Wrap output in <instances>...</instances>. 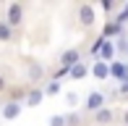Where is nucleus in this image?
<instances>
[{"instance_id":"nucleus-11","label":"nucleus","mask_w":128,"mask_h":126,"mask_svg":"<svg viewBox=\"0 0 128 126\" xmlns=\"http://www.w3.org/2000/svg\"><path fill=\"white\" fill-rule=\"evenodd\" d=\"M42 97H44L42 89H32V92H29V97H26V105H29V108H37L39 102H42Z\"/></svg>"},{"instance_id":"nucleus-1","label":"nucleus","mask_w":128,"mask_h":126,"mask_svg":"<svg viewBox=\"0 0 128 126\" xmlns=\"http://www.w3.org/2000/svg\"><path fill=\"white\" fill-rule=\"evenodd\" d=\"M21 21H24V5L21 3H10L8 13H5V24H8L10 29H16V26H21Z\"/></svg>"},{"instance_id":"nucleus-7","label":"nucleus","mask_w":128,"mask_h":126,"mask_svg":"<svg viewBox=\"0 0 128 126\" xmlns=\"http://www.w3.org/2000/svg\"><path fill=\"white\" fill-rule=\"evenodd\" d=\"M92 76H94V79H100V82H104V79L110 76V63H102V60H97L94 66H92Z\"/></svg>"},{"instance_id":"nucleus-9","label":"nucleus","mask_w":128,"mask_h":126,"mask_svg":"<svg viewBox=\"0 0 128 126\" xmlns=\"http://www.w3.org/2000/svg\"><path fill=\"white\" fill-rule=\"evenodd\" d=\"M112 118H115V113L110 110V108H102V110H97V113H94V121L100 123V126L110 123V121H112Z\"/></svg>"},{"instance_id":"nucleus-12","label":"nucleus","mask_w":128,"mask_h":126,"mask_svg":"<svg viewBox=\"0 0 128 126\" xmlns=\"http://www.w3.org/2000/svg\"><path fill=\"white\" fill-rule=\"evenodd\" d=\"M10 37H13V29L5 21H0V42H10Z\"/></svg>"},{"instance_id":"nucleus-18","label":"nucleus","mask_w":128,"mask_h":126,"mask_svg":"<svg viewBox=\"0 0 128 126\" xmlns=\"http://www.w3.org/2000/svg\"><path fill=\"white\" fill-rule=\"evenodd\" d=\"M0 92H5V79L0 76Z\"/></svg>"},{"instance_id":"nucleus-2","label":"nucleus","mask_w":128,"mask_h":126,"mask_svg":"<svg viewBox=\"0 0 128 126\" xmlns=\"http://www.w3.org/2000/svg\"><path fill=\"white\" fill-rule=\"evenodd\" d=\"M60 63H63V71H68V68H73L76 66V63H81V53L76 47H71V50H66V53H63V58H60Z\"/></svg>"},{"instance_id":"nucleus-17","label":"nucleus","mask_w":128,"mask_h":126,"mask_svg":"<svg viewBox=\"0 0 128 126\" xmlns=\"http://www.w3.org/2000/svg\"><path fill=\"white\" fill-rule=\"evenodd\" d=\"M120 92H123V95H128V76L123 79V82H120Z\"/></svg>"},{"instance_id":"nucleus-4","label":"nucleus","mask_w":128,"mask_h":126,"mask_svg":"<svg viewBox=\"0 0 128 126\" xmlns=\"http://www.w3.org/2000/svg\"><path fill=\"white\" fill-rule=\"evenodd\" d=\"M21 108H24V105H21V102H16V100L5 102V105H3V118H5V121L18 118V116H21Z\"/></svg>"},{"instance_id":"nucleus-8","label":"nucleus","mask_w":128,"mask_h":126,"mask_svg":"<svg viewBox=\"0 0 128 126\" xmlns=\"http://www.w3.org/2000/svg\"><path fill=\"white\" fill-rule=\"evenodd\" d=\"M100 55H102V63H110L112 60V55H115V45L112 42H107V39H102V45H100Z\"/></svg>"},{"instance_id":"nucleus-20","label":"nucleus","mask_w":128,"mask_h":126,"mask_svg":"<svg viewBox=\"0 0 128 126\" xmlns=\"http://www.w3.org/2000/svg\"><path fill=\"white\" fill-rule=\"evenodd\" d=\"M126 50H128V45H126Z\"/></svg>"},{"instance_id":"nucleus-19","label":"nucleus","mask_w":128,"mask_h":126,"mask_svg":"<svg viewBox=\"0 0 128 126\" xmlns=\"http://www.w3.org/2000/svg\"><path fill=\"white\" fill-rule=\"evenodd\" d=\"M123 123H126V126H128V110H126V113H123Z\"/></svg>"},{"instance_id":"nucleus-6","label":"nucleus","mask_w":128,"mask_h":126,"mask_svg":"<svg viewBox=\"0 0 128 126\" xmlns=\"http://www.w3.org/2000/svg\"><path fill=\"white\" fill-rule=\"evenodd\" d=\"M110 76H112V79H118V82H123V79L128 76V66H126V63H120V60L110 63Z\"/></svg>"},{"instance_id":"nucleus-10","label":"nucleus","mask_w":128,"mask_h":126,"mask_svg":"<svg viewBox=\"0 0 128 126\" xmlns=\"http://www.w3.org/2000/svg\"><path fill=\"white\" fill-rule=\"evenodd\" d=\"M86 74H89V66H86V63H76L73 68H68V76L71 79H84Z\"/></svg>"},{"instance_id":"nucleus-15","label":"nucleus","mask_w":128,"mask_h":126,"mask_svg":"<svg viewBox=\"0 0 128 126\" xmlns=\"http://www.w3.org/2000/svg\"><path fill=\"white\" fill-rule=\"evenodd\" d=\"M120 32V24H107L104 26V37H110V34H118Z\"/></svg>"},{"instance_id":"nucleus-13","label":"nucleus","mask_w":128,"mask_h":126,"mask_svg":"<svg viewBox=\"0 0 128 126\" xmlns=\"http://www.w3.org/2000/svg\"><path fill=\"white\" fill-rule=\"evenodd\" d=\"M42 92H44V95H58V92H60V82H58V79H52V82L42 89Z\"/></svg>"},{"instance_id":"nucleus-14","label":"nucleus","mask_w":128,"mask_h":126,"mask_svg":"<svg viewBox=\"0 0 128 126\" xmlns=\"http://www.w3.org/2000/svg\"><path fill=\"white\" fill-rule=\"evenodd\" d=\"M66 102H68V108H76V105H78V95H76V92H68V95H66Z\"/></svg>"},{"instance_id":"nucleus-16","label":"nucleus","mask_w":128,"mask_h":126,"mask_svg":"<svg viewBox=\"0 0 128 126\" xmlns=\"http://www.w3.org/2000/svg\"><path fill=\"white\" fill-rule=\"evenodd\" d=\"M50 126H66V116H52L50 118Z\"/></svg>"},{"instance_id":"nucleus-5","label":"nucleus","mask_w":128,"mask_h":126,"mask_svg":"<svg viewBox=\"0 0 128 126\" xmlns=\"http://www.w3.org/2000/svg\"><path fill=\"white\" fill-rule=\"evenodd\" d=\"M78 21L84 26H92V24H94V5H89V3L81 5V8H78Z\"/></svg>"},{"instance_id":"nucleus-3","label":"nucleus","mask_w":128,"mask_h":126,"mask_svg":"<svg viewBox=\"0 0 128 126\" xmlns=\"http://www.w3.org/2000/svg\"><path fill=\"white\" fill-rule=\"evenodd\" d=\"M86 110H92V113H97V110H102L104 108V95L102 92H92L89 97H86Z\"/></svg>"}]
</instances>
